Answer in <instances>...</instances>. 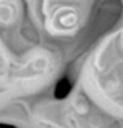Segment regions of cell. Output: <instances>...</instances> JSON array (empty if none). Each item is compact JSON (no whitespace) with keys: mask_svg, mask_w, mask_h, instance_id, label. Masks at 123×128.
<instances>
[{"mask_svg":"<svg viewBox=\"0 0 123 128\" xmlns=\"http://www.w3.org/2000/svg\"><path fill=\"white\" fill-rule=\"evenodd\" d=\"M17 16V6L12 0H0V23L8 25Z\"/></svg>","mask_w":123,"mask_h":128,"instance_id":"obj_1","label":"cell"}]
</instances>
